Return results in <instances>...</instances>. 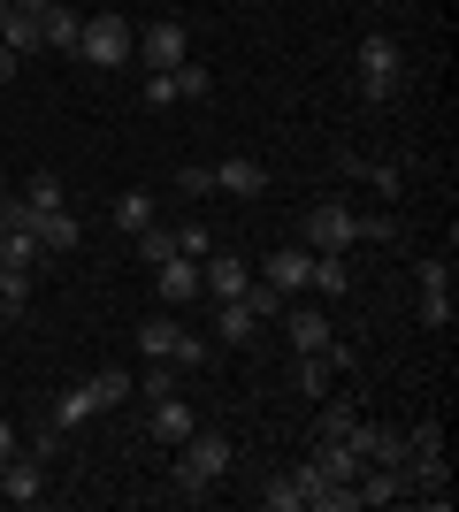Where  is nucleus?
I'll list each match as a JSON object with an SVG mask.
<instances>
[{
    "label": "nucleus",
    "instance_id": "obj_8",
    "mask_svg": "<svg viewBox=\"0 0 459 512\" xmlns=\"http://www.w3.org/2000/svg\"><path fill=\"white\" fill-rule=\"evenodd\" d=\"M284 329H291V352H329V344H337L329 306H291V299H284Z\"/></svg>",
    "mask_w": 459,
    "mask_h": 512
},
{
    "label": "nucleus",
    "instance_id": "obj_26",
    "mask_svg": "<svg viewBox=\"0 0 459 512\" xmlns=\"http://www.w3.org/2000/svg\"><path fill=\"white\" fill-rule=\"evenodd\" d=\"M176 375H184L176 360H146V375H138V383H146V398H176Z\"/></svg>",
    "mask_w": 459,
    "mask_h": 512
},
{
    "label": "nucleus",
    "instance_id": "obj_23",
    "mask_svg": "<svg viewBox=\"0 0 459 512\" xmlns=\"http://www.w3.org/2000/svg\"><path fill=\"white\" fill-rule=\"evenodd\" d=\"M138 260H146V268H161V260H176V230H161V222H146V230H138Z\"/></svg>",
    "mask_w": 459,
    "mask_h": 512
},
{
    "label": "nucleus",
    "instance_id": "obj_2",
    "mask_svg": "<svg viewBox=\"0 0 459 512\" xmlns=\"http://www.w3.org/2000/svg\"><path fill=\"white\" fill-rule=\"evenodd\" d=\"M230 459H238V451H230L222 428H192V436L176 444V482H184V490H215L222 474H230Z\"/></svg>",
    "mask_w": 459,
    "mask_h": 512
},
{
    "label": "nucleus",
    "instance_id": "obj_27",
    "mask_svg": "<svg viewBox=\"0 0 459 512\" xmlns=\"http://www.w3.org/2000/svg\"><path fill=\"white\" fill-rule=\"evenodd\" d=\"M23 299H31V268H0V306L23 314Z\"/></svg>",
    "mask_w": 459,
    "mask_h": 512
},
{
    "label": "nucleus",
    "instance_id": "obj_31",
    "mask_svg": "<svg viewBox=\"0 0 459 512\" xmlns=\"http://www.w3.org/2000/svg\"><path fill=\"white\" fill-rule=\"evenodd\" d=\"M360 245H398V222L391 214H360Z\"/></svg>",
    "mask_w": 459,
    "mask_h": 512
},
{
    "label": "nucleus",
    "instance_id": "obj_21",
    "mask_svg": "<svg viewBox=\"0 0 459 512\" xmlns=\"http://www.w3.org/2000/svg\"><path fill=\"white\" fill-rule=\"evenodd\" d=\"M169 92H176V100H207V92H215L207 62H176V69H169Z\"/></svg>",
    "mask_w": 459,
    "mask_h": 512
},
{
    "label": "nucleus",
    "instance_id": "obj_16",
    "mask_svg": "<svg viewBox=\"0 0 459 512\" xmlns=\"http://www.w3.org/2000/svg\"><path fill=\"white\" fill-rule=\"evenodd\" d=\"M176 352V314H146L138 321V360H169Z\"/></svg>",
    "mask_w": 459,
    "mask_h": 512
},
{
    "label": "nucleus",
    "instance_id": "obj_30",
    "mask_svg": "<svg viewBox=\"0 0 459 512\" xmlns=\"http://www.w3.org/2000/svg\"><path fill=\"white\" fill-rule=\"evenodd\" d=\"M176 253H192V260H207V253H215V237H207V222H184V230H176Z\"/></svg>",
    "mask_w": 459,
    "mask_h": 512
},
{
    "label": "nucleus",
    "instance_id": "obj_37",
    "mask_svg": "<svg viewBox=\"0 0 459 512\" xmlns=\"http://www.w3.org/2000/svg\"><path fill=\"white\" fill-rule=\"evenodd\" d=\"M8 8H23V16H46V8H54V0H8Z\"/></svg>",
    "mask_w": 459,
    "mask_h": 512
},
{
    "label": "nucleus",
    "instance_id": "obj_18",
    "mask_svg": "<svg viewBox=\"0 0 459 512\" xmlns=\"http://www.w3.org/2000/svg\"><path fill=\"white\" fill-rule=\"evenodd\" d=\"M85 390H92V406H100V413H115L123 398H131V375H123V367H100V375H85Z\"/></svg>",
    "mask_w": 459,
    "mask_h": 512
},
{
    "label": "nucleus",
    "instance_id": "obj_10",
    "mask_svg": "<svg viewBox=\"0 0 459 512\" xmlns=\"http://www.w3.org/2000/svg\"><path fill=\"white\" fill-rule=\"evenodd\" d=\"M153 291H161V306H192L199 299V260L192 253L161 260V268H153Z\"/></svg>",
    "mask_w": 459,
    "mask_h": 512
},
{
    "label": "nucleus",
    "instance_id": "obj_32",
    "mask_svg": "<svg viewBox=\"0 0 459 512\" xmlns=\"http://www.w3.org/2000/svg\"><path fill=\"white\" fill-rule=\"evenodd\" d=\"M352 421H360V413H352L345 398H329V406H322V428H314V436H345Z\"/></svg>",
    "mask_w": 459,
    "mask_h": 512
},
{
    "label": "nucleus",
    "instance_id": "obj_20",
    "mask_svg": "<svg viewBox=\"0 0 459 512\" xmlns=\"http://www.w3.org/2000/svg\"><path fill=\"white\" fill-rule=\"evenodd\" d=\"M23 207H69V184L54 169H39V176H23Z\"/></svg>",
    "mask_w": 459,
    "mask_h": 512
},
{
    "label": "nucleus",
    "instance_id": "obj_12",
    "mask_svg": "<svg viewBox=\"0 0 459 512\" xmlns=\"http://www.w3.org/2000/svg\"><path fill=\"white\" fill-rule=\"evenodd\" d=\"M306 291H314V299H352V260H345V253H314Z\"/></svg>",
    "mask_w": 459,
    "mask_h": 512
},
{
    "label": "nucleus",
    "instance_id": "obj_9",
    "mask_svg": "<svg viewBox=\"0 0 459 512\" xmlns=\"http://www.w3.org/2000/svg\"><path fill=\"white\" fill-rule=\"evenodd\" d=\"M245 283H253V268H245L238 253H207L199 260V291H207V299H238Z\"/></svg>",
    "mask_w": 459,
    "mask_h": 512
},
{
    "label": "nucleus",
    "instance_id": "obj_19",
    "mask_svg": "<svg viewBox=\"0 0 459 512\" xmlns=\"http://www.w3.org/2000/svg\"><path fill=\"white\" fill-rule=\"evenodd\" d=\"M329 375H337V367H329L322 352H299V375H291V383H299V398H314V406H322V398H329Z\"/></svg>",
    "mask_w": 459,
    "mask_h": 512
},
{
    "label": "nucleus",
    "instance_id": "obj_4",
    "mask_svg": "<svg viewBox=\"0 0 459 512\" xmlns=\"http://www.w3.org/2000/svg\"><path fill=\"white\" fill-rule=\"evenodd\" d=\"M131 46H138V31L123 16H85V31H77V62L123 69V62H131Z\"/></svg>",
    "mask_w": 459,
    "mask_h": 512
},
{
    "label": "nucleus",
    "instance_id": "obj_28",
    "mask_svg": "<svg viewBox=\"0 0 459 512\" xmlns=\"http://www.w3.org/2000/svg\"><path fill=\"white\" fill-rule=\"evenodd\" d=\"M414 276H421V291H452V253H429Z\"/></svg>",
    "mask_w": 459,
    "mask_h": 512
},
{
    "label": "nucleus",
    "instance_id": "obj_38",
    "mask_svg": "<svg viewBox=\"0 0 459 512\" xmlns=\"http://www.w3.org/2000/svg\"><path fill=\"white\" fill-rule=\"evenodd\" d=\"M0 237H8V199H0Z\"/></svg>",
    "mask_w": 459,
    "mask_h": 512
},
{
    "label": "nucleus",
    "instance_id": "obj_41",
    "mask_svg": "<svg viewBox=\"0 0 459 512\" xmlns=\"http://www.w3.org/2000/svg\"><path fill=\"white\" fill-rule=\"evenodd\" d=\"M0 467H8V459H0Z\"/></svg>",
    "mask_w": 459,
    "mask_h": 512
},
{
    "label": "nucleus",
    "instance_id": "obj_29",
    "mask_svg": "<svg viewBox=\"0 0 459 512\" xmlns=\"http://www.w3.org/2000/svg\"><path fill=\"white\" fill-rule=\"evenodd\" d=\"M368 184L383 192V207H391V199L406 192V176H398V161H368Z\"/></svg>",
    "mask_w": 459,
    "mask_h": 512
},
{
    "label": "nucleus",
    "instance_id": "obj_3",
    "mask_svg": "<svg viewBox=\"0 0 459 512\" xmlns=\"http://www.w3.org/2000/svg\"><path fill=\"white\" fill-rule=\"evenodd\" d=\"M131 62L146 69V77H169L176 62H192V31H184L176 16L146 23V31H138V46H131Z\"/></svg>",
    "mask_w": 459,
    "mask_h": 512
},
{
    "label": "nucleus",
    "instance_id": "obj_13",
    "mask_svg": "<svg viewBox=\"0 0 459 512\" xmlns=\"http://www.w3.org/2000/svg\"><path fill=\"white\" fill-rule=\"evenodd\" d=\"M192 428H199V413L184 406V398H153V444H169V451H176Z\"/></svg>",
    "mask_w": 459,
    "mask_h": 512
},
{
    "label": "nucleus",
    "instance_id": "obj_6",
    "mask_svg": "<svg viewBox=\"0 0 459 512\" xmlns=\"http://www.w3.org/2000/svg\"><path fill=\"white\" fill-rule=\"evenodd\" d=\"M306 268H314V245H276V253L261 260V283L276 291V299H299V291H306Z\"/></svg>",
    "mask_w": 459,
    "mask_h": 512
},
{
    "label": "nucleus",
    "instance_id": "obj_7",
    "mask_svg": "<svg viewBox=\"0 0 459 512\" xmlns=\"http://www.w3.org/2000/svg\"><path fill=\"white\" fill-rule=\"evenodd\" d=\"M0 497H8V505H46V459L16 451V459L0 467Z\"/></svg>",
    "mask_w": 459,
    "mask_h": 512
},
{
    "label": "nucleus",
    "instance_id": "obj_40",
    "mask_svg": "<svg viewBox=\"0 0 459 512\" xmlns=\"http://www.w3.org/2000/svg\"><path fill=\"white\" fill-rule=\"evenodd\" d=\"M0 321H8V306H0Z\"/></svg>",
    "mask_w": 459,
    "mask_h": 512
},
{
    "label": "nucleus",
    "instance_id": "obj_36",
    "mask_svg": "<svg viewBox=\"0 0 459 512\" xmlns=\"http://www.w3.org/2000/svg\"><path fill=\"white\" fill-rule=\"evenodd\" d=\"M16 451H23L16 444V421H0V459H16Z\"/></svg>",
    "mask_w": 459,
    "mask_h": 512
},
{
    "label": "nucleus",
    "instance_id": "obj_25",
    "mask_svg": "<svg viewBox=\"0 0 459 512\" xmlns=\"http://www.w3.org/2000/svg\"><path fill=\"white\" fill-rule=\"evenodd\" d=\"M414 314H421V329H452V314H459V306H452V291H421V306H414Z\"/></svg>",
    "mask_w": 459,
    "mask_h": 512
},
{
    "label": "nucleus",
    "instance_id": "obj_39",
    "mask_svg": "<svg viewBox=\"0 0 459 512\" xmlns=\"http://www.w3.org/2000/svg\"><path fill=\"white\" fill-rule=\"evenodd\" d=\"M0 199H8V176H0Z\"/></svg>",
    "mask_w": 459,
    "mask_h": 512
},
{
    "label": "nucleus",
    "instance_id": "obj_34",
    "mask_svg": "<svg viewBox=\"0 0 459 512\" xmlns=\"http://www.w3.org/2000/svg\"><path fill=\"white\" fill-rule=\"evenodd\" d=\"M176 184H184V199H207V192H215V169H184Z\"/></svg>",
    "mask_w": 459,
    "mask_h": 512
},
{
    "label": "nucleus",
    "instance_id": "obj_14",
    "mask_svg": "<svg viewBox=\"0 0 459 512\" xmlns=\"http://www.w3.org/2000/svg\"><path fill=\"white\" fill-rule=\"evenodd\" d=\"M352 490H360V505H398V497H414L406 490V467H360Z\"/></svg>",
    "mask_w": 459,
    "mask_h": 512
},
{
    "label": "nucleus",
    "instance_id": "obj_35",
    "mask_svg": "<svg viewBox=\"0 0 459 512\" xmlns=\"http://www.w3.org/2000/svg\"><path fill=\"white\" fill-rule=\"evenodd\" d=\"M16 69H23V54H16V46H0V85H16Z\"/></svg>",
    "mask_w": 459,
    "mask_h": 512
},
{
    "label": "nucleus",
    "instance_id": "obj_22",
    "mask_svg": "<svg viewBox=\"0 0 459 512\" xmlns=\"http://www.w3.org/2000/svg\"><path fill=\"white\" fill-rule=\"evenodd\" d=\"M92 413H100V406H92V390H85V383H69L62 398H54V421H62V428H85Z\"/></svg>",
    "mask_w": 459,
    "mask_h": 512
},
{
    "label": "nucleus",
    "instance_id": "obj_5",
    "mask_svg": "<svg viewBox=\"0 0 459 512\" xmlns=\"http://www.w3.org/2000/svg\"><path fill=\"white\" fill-rule=\"evenodd\" d=\"M306 245H314V253H352V245H360V214H352L345 199H314V207H306Z\"/></svg>",
    "mask_w": 459,
    "mask_h": 512
},
{
    "label": "nucleus",
    "instance_id": "obj_11",
    "mask_svg": "<svg viewBox=\"0 0 459 512\" xmlns=\"http://www.w3.org/2000/svg\"><path fill=\"white\" fill-rule=\"evenodd\" d=\"M261 184H268V169L253 161V153H230V161H215V192H230V199H261Z\"/></svg>",
    "mask_w": 459,
    "mask_h": 512
},
{
    "label": "nucleus",
    "instance_id": "obj_33",
    "mask_svg": "<svg viewBox=\"0 0 459 512\" xmlns=\"http://www.w3.org/2000/svg\"><path fill=\"white\" fill-rule=\"evenodd\" d=\"M176 367H207V344L192 337V329H176V352H169Z\"/></svg>",
    "mask_w": 459,
    "mask_h": 512
},
{
    "label": "nucleus",
    "instance_id": "obj_15",
    "mask_svg": "<svg viewBox=\"0 0 459 512\" xmlns=\"http://www.w3.org/2000/svg\"><path fill=\"white\" fill-rule=\"evenodd\" d=\"M77 31H85V16H77V8H62V0L39 16V39H46V46H62V54H77Z\"/></svg>",
    "mask_w": 459,
    "mask_h": 512
},
{
    "label": "nucleus",
    "instance_id": "obj_24",
    "mask_svg": "<svg viewBox=\"0 0 459 512\" xmlns=\"http://www.w3.org/2000/svg\"><path fill=\"white\" fill-rule=\"evenodd\" d=\"M146 222H153V199H146V192H123V199H115V230H131V237H138Z\"/></svg>",
    "mask_w": 459,
    "mask_h": 512
},
{
    "label": "nucleus",
    "instance_id": "obj_17",
    "mask_svg": "<svg viewBox=\"0 0 459 512\" xmlns=\"http://www.w3.org/2000/svg\"><path fill=\"white\" fill-rule=\"evenodd\" d=\"M261 505L268 512H306V482H299V474H268V482H261Z\"/></svg>",
    "mask_w": 459,
    "mask_h": 512
},
{
    "label": "nucleus",
    "instance_id": "obj_1",
    "mask_svg": "<svg viewBox=\"0 0 459 512\" xmlns=\"http://www.w3.org/2000/svg\"><path fill=\"white\" fill-rule=\"evenodd\" d=\"M352 85H360V100H398V85H406V54H398V39H360V54H352Z\"/></svg>",
    "mask_w": 459,
    "mask_h": 512
}]
</instances>
